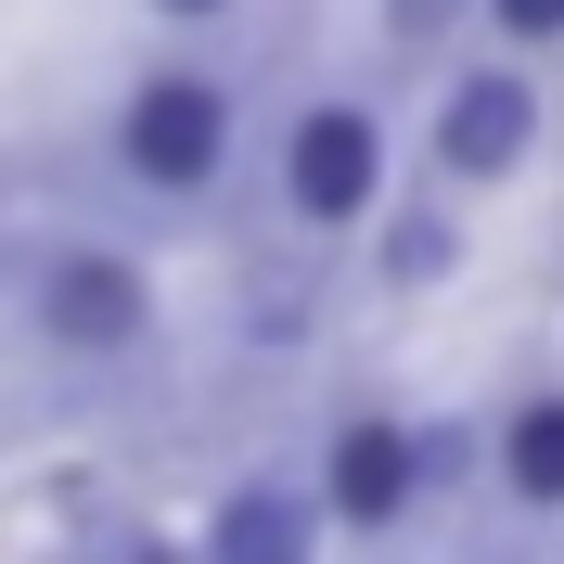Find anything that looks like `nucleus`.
Wrapping results in <instances>:
<instances>
[{"instance_id": "nucleus-1", "label": "nucleus", "mask_w": 564, "mask_h": 564, "mask_svg": "<svg viewBox=\"0 0 564 564\" xmlns=\"http://www.w3.org/2000/svg\"><path fill=\"white\" fill-rule=\"evenodd\" d=\"M218 154H231V104H218L206 77H154L129 104V167L154 180V193H193Z\"/></svg>"}, {"instance_id": "nucleus-2", "label": "nucleus", "mask_w": 564, "mask_h": 564, "mask_svg": "<svg viewBox=\"0 0 564 564\" xmlns=\"http://www.w3.org/2000/svg\"><path fill=\"white\" fill-rule=\"evenodd\" d=\"M539 141V104H527V77H462L449 116H436V154H449L462 180H500L513 154Z\"/></svg>"}, {"instance_id": "nucleus-3", "label": "nucleus", "mask_w": 564, "mask_h": 564, "mask_svg": "<svg viewBox=\"0 0 564 564\" xmlns=\"http://www.w3.org/2000/svg\"><path fill=\"white\" fill-rule=\"evenodd\" d=\"M282 180H295L308 218H359V206H372V116H347V104L295 116V167H282Z\"/></svg>"}, {"instance_id": "nucleus-4", "label": "nucleus", "mask_w": 564, "mask_h": 564, "mask_svg": "<svg viewBox=\"0 0 564 564\" xmlns=\"http://www.w3.org/2000/svg\"><path fill=\"white\" fill-rule=\"evenodd\" d=\"M39 321H52L65 347H129V334H141V282L116 270V257H52Z\"/></svg>"}, {"instance_id": "nucleus-5", "label": "nucleus", "mask_w": 564, "mask_h": 564, "mask_svg": "<svg viewBox=\"0 0 564 564\" xmlns=\"http://www.w3.org/2000/svg\"><path fill=\"white\" fill-rule=\"evenodd\" d=\"M411 436H398V423H347V436H334V500H347L359 527H386L398 500H411Z\"/></svg>"}, {"instance_id": "nucleus-6", "label": "nucleus", "mask_w": 564, "mask_h": 564, "mask_svg": "<svg viewBox=\"0 0 564 564\" xmlns=\"http://www.w3.org/2000/svg\"><path fill=\"white\" fill-rule=\"evenodd\" d=\"M500 475H513L527 500H564V398H539V411L500 423Z\"/></svg>"}, {"instance_id": "nucleus-7", "label": "nucleus", "mask_w": 564, "mask_h": 564, "mask_svg": "<svg viewBox=\"0 0 564 564\" xmlns=\"http://www.w3.org/2000/svg\"><path fill=\"white\" fill-rule=\"evenodd\" d=\"M386 270H398V282H436V270H449V218H398Z\"/></svg>"}, {"instance_id": "nucleus-8", "label": "nucleus", "mask_w": 564, "mask_h": 564, "mask_svg": "<svg viewBox=\"0 0 564 564\" xmlns=\"http://www.w3.org/2000/svg\"><path fill=\"white\" fill-rule=\"evenodd\" d=\"M386 13H398V39H436V26L462 13V0H386Z\"/></svg>"}, {"instance_id": "nucleus-9", "label": "nucleus", "mask_w": 564, "mask_h": 564, "mask_svg": "<svg viewBox=\"0 0 564 564\" xmlns=\"http://www.w3.org/2000/svg\"><path fill=\"white\" fill-rule=\"evenodd\" d=\"M500 26H513V39H552V26H564V0H500Z\"/></svg>"}, {"instance_id": "nucleus-10", "label": "nucleus", "mask_w": 564, "mask_h": 564, "mask_svg": "<svg viewBox=\"0 0 564 564\" xmlns=\"http://www.w3.org/2000/svg\"><path fill=\"white\" fill-rule=\"evenodd\" d=\"M167 13H218V0H167Z\"/></svg>"}]
</instances>
